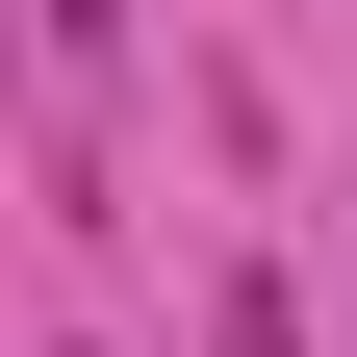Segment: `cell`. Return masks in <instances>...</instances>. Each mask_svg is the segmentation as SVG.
Masks as SVG:
<instances>
[{
    "mask_svg": "<svg viewBox=\"0 0 357 357\" xmlns=\"http://www.w3.org/2000/svg\"><path fill=\"white\" fill-rule=\"evenodd\" d=\"M204 357H306V306H281V281L230 255V281H204Z\"/></svg>",
    "mask_w": 357,
    "mask_h": 357,
    "instance_id": "cell-1",
    "label": "cell"
}]
</instances>
